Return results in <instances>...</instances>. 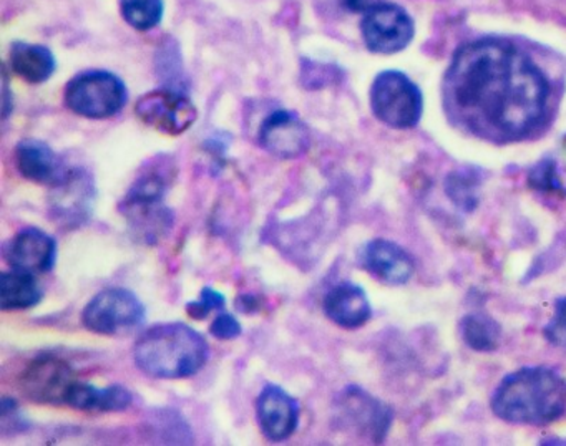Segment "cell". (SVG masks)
Segmentation results:
<instances>
[{"instance_id":"f546056e","label":"cell","mask_w":566,"mask_h":446,"mask_svg":"<svg viewBox=\"0 0 566 446\" xmlns=\"http://www.w3.org/2000/svg\"><path fill=\"white\" fill-rule=\"evenodd\" d=\"M343 4L350 12H364L366 14L370 9L384 4V0H343Z\"/></svg>"},{"instance_id":"f1b7e54d","label":"cell","mask_w":566,"mask_h":446,"mask_svg":"<svg viewBox=\"0 0 566 446\" xmlns=\"http://www.w3.org/2000/svg\"><path fill=\"white\" fill-rule=\"evenodd\" d=\"M553 164L549 167L548 163L542 164L536 168V173H532V178H536L535 187L539 188H559L558 178L553 173Z\"/></svg>"},{"instance_id":"7c38bea8","label":"cell","mask_w":566,"mask_h":446,"mask_svg":"<svg viewBox=\"0 0 566 446\" xmlns=\"http://www.w3.org/2000/svg\"><path fill=\"white\" fill-rule=\"evenodd\" d=\"M260 147L280 160H294L310 150V128L297 114L276 110L264 118L258 131Z\"/></svg>"},{"instance_id":"ffe728a7","label":"cell","mask_w":566,"mask_h":446,"mask_svg":"<svg viewBox=\"0 0 566 446\" xmlns=\"http://www.w3.org/2000/svg\"><path fill=\"white\" fill-rule=\"evenodd\" d=\"M9 64L12 72L28 84L39 85L55 74L57 62L51 49L45 45L14 42L9 51Z\"/></svg>"},{"instance_id":"52a82bcc","label":"cell","mask_w":566,"mask_h":446,"mask_svg":"<svg viewBox=\"0 0 566 446\" xmlns=\"http://www.w3.org/2000/svg\"><path fill=\"white\" fill-rule=\"evenodd\" d=\"M145 319L144 302L124 287L101 290L82 312L85 329L98 336H127L140 329Z\"/></svg>"},{"instance_id":"d6986e66","label":"cell","mask_w":566,"mask_h":446,"mask_svg":"<svg viewBox=\"0 0 566 446\" xmlns=\"http://www.w3.org/2000/svg\"><path fill=\"white\" fill-rule=\"evenodd\" d=\"M134 403V395L124 385H111L98 389L82 380H75L69 390L65 406L87 413L125 412Z\"/></svg>"},{"instance_id":"ba28073f","label":"cell","mask_w":566,"mask_h":446,"mask_svg":"<svg viewBox=\"0 0 566 446\" xmlns=\"http://www.w3.org/2000/svg\"><path fill=\"white\" fill-rule=\"evenodd\" d=\"M337 425L370 443H380L389 433L392 410L360 389L349 385L334 402Z\"/></svg>"},{"instance_id":"603a6c76","label":"cell","mask_w":566,"mask_h":446,"mask_svg":"<svg viewBox=\"0 0 566 446\" xmlns=\"http://www.w3.org/2000/svg\"><path fill=\"white\" fill-rule=\"evenodd\" d=\"M122 15L130 28L140 32L151 31L164 19V0H122Z\"/></svg>"},{"instance_id":"7402d4cb","label":"cell","mask_w":566,"mask_h":446,"mask_svg":"<svg viewBox=\"0 0 566 446\" xmlns=\"http://www.w3.org/2000/svg\"><path fill=\"white\" fill-rule=\"evenodd\" d=\"M463 342L476 352H492L499 347L502 329L483 312H473L460 320Z\"/></svg>"},{"instance_id":"7a4b0ae2","label":"cell","mask_w":566,"mask_h":446,"mask_svg":"<svg viewBox=\"0 0 566 446\" xmlns=\"http://www.w3.org/2000/svg\"><path fill=\"white\" fill-rule=\"evenodd\" d=\"M492 410L513 425H548L566 413V382L555 370L526 367L500 382Z\"/></svg>"},{"instance_id":"5b68a950","label":"cell","mask_w":566,"mask_h":446,"mask_svg":"<svg viewBox=\"0 0 566 446\" xmlns=\"http://www.w3.org/2000/svg\"><path fill=\"white\" fill-rule=\"evenodd\" d=\"M128 91L124 81L107 71H85L64 88V104L88 120H107L124 110Z\"/></svg>"},{"instance_id":"2e32d148","label":"cell","mask_w":566,"mask_h":446,"mask_svg":"<svg viewBox=\"0 0 566 446\" xmlns=\"http://www.w3.org/2000/svg\"><path fill=\"white\" fill-rule=\"evenodd\" d=\"M4 256L12 269L51 273L57 263V241L39 227H24L6 246Z\"/></svg>"},{"instance_id":"cb8c5ba5","label":"cell","mask_w":566,"mask_h":446,"mask_svg":"<svg viewBox=\"0 0 566 446\" xmlns=\"http://www.w3.org/2000/svg\"><path fill=\"white\" fill-rule=\"evenodd\" d=\"M224 307H227V297L220 290L213 289V287H203L200 299L188 302L185 310L191 319L203 320L214 310H224Z\"/></svg>"},{"instance_id":"6da1fadb","label":"cell","mask_w":566,"mask_h":446,"mask_svg":"<svg viewBox=\"0 0 566 446\" xmlns=\"http://www.w3.org/2000/svg\"><path fill=\"white\" fill-rule=\"evenodd\" d=\"M549 87L515 45L496 39L470 42L443 77V107L467 134L512 144L532 134L546 114Z\"/></svg>"},{"instance_id":"d4e9b609","label":"cell","mask_w":566,"mask_h":446,"mask_svg":"<svg viewBox=\"0 0 566 446\" xmlns=\"http://www.w3.org/2000/svg\"><path fill=\"white\" fill-rule=\"evenodd\" d=\"M543 332L549 343L566 349V297L556 300L555 312Z\"/></svg>"},{"instance_id":"30bf717a","label":"cell","mask_w":566,"mask_h":446,"mask_svg":"<svg viewBox=\"0 0 566 446\" xmlns=\"http://www.w3.org/2000/svg\"><path fill=\"white\" fill-rule=\"evenodd\" d=\"M360 34L367 51L373 54L392 55L409 47L416 28L406 9L384 2L366 12L360 22Z\"/></svg>"},{"instance_id":"9c48e42d","label":"cell","mask_w":566,"mask_h":446,"mask_svg":"<svg viewBox=\"0 0 566 446\" xmlns=\"http://www.w3.org/2000/svg\"><path fill=\"white\" fill-rule=\"evenodd\" d=\"M135 114L148 127L170 137H180L193 127L198 110L193 102L175 88H158L142 95Z\"/></svg>"},{"instance_id":"5bb4252c","label":"cell","mask_w":566,"mask_h":446,"mask_svg":"<svg viewBox=\"0 0 566 446\" xmlns=\"http://www.w3.org/2000/svg\"><path fill=\"white\" fill-rule=\"evenodd\" d=\"M14 160L19 173L25 180L42 187H61L74 170L45 141L34 140V138L18 144Z\"/></svg>"},{"instance_id":"44dd1931","label":"cell","mask_w":566,"mask_h":446,"mask_svg":"<svg viewBox=\"0 0 566 446\" xmlns=\"http://www.w3.org/2000/svg\"><path fill=\"white\" fill-rule=\"evenodd\" d=\"M42 297L44 290L34 274L12 269L0 276V307L6 312L32 309L41 304Z\"/></svg>"},{"instance_id":"9a60e30c","label":"cell","mask_w":566,"mask_h":446,"mask_svg":"<svg viewBox=\"0 0 566 446\" xmlns=\"http://www.w3.org/2000/svg\"><path fill=\"white\" fill-rule=\"evenodd\" d=\"M360 267L387 286H403L416 270V263L406 249L389 240H373L360 247Z\"/></svg>"},{"instance_id":"83f0119b","label":"cell","mask_w":566,"mask_h":446,"mask_svg":"<svg viewBox=\"0 0 566 446\" xmlns=\"http://www.w3.org/2000/svg\"><path fill=\"white\" fill-rule=\"evenodd\" d=\"M301 74H303L301 75V82L310 91L324 87V85L331 84L334 81V74L331 75V68L319 67V65L307 64L301 71Z\"/></svg>"},{"instance_id":"277c9868","label":"cell","mask_w":566,"mask_h":446,"mask_svg":"<svg viewBox=\"0 0 566 446\" xmlns=\"http://www.w3.org/2000/svg\"><path fill=\"white\" fill-rule=\"evenodd\" d=\"M175 173L171 160L165 157L151 160L118 204V211L142 243L157 244L174 227V211L165 206L164 201Z\"/></svg>"},{"instance_id":"484cf974","label":"cell","mask_w":566,"mask_h":446,"mask_svg":"<svg viewBox=\"0 0 566 446\" xmlns=\"http://www.w3.org/2000/svg\"><path fill=\"white\" fill-rule=\"evenodd\" d=\"M29 428L18 403L12 399L2 400V435H19Z\"/></svg>"},{"instance_id":"3957f363","label":"cell","mask_w":566,"mask_h":446,"mask_svg":"<svg viewBox=\"0 0 566 446\" xmlns=\"http://www.w3.org/2000/svg\"><path fill=\"white\" fill-rule=\"evenodd\" d=\"M210 359L207 339L184 322L158 323L145 330L134 347V360L145 375L180 380L197 375Z\"/></svg>"},{"instance_id":"4dcf8cb0","label":"cell","mask_w":566,"mask_h":446,"mask_svg":"<svg viewBox=\"0 0 566 446\" xmlns=\"http://www.w3.org/2000/svg\"><path fill=\"white\" fill-rule=\"evenodd\" d=\"M8 82V75L4 74V118H9L12 108H14V104H11L12 94L11 91H9Z\"/></svg>"},{"instance_id":"4fadbf2b","label":"cell","mask_w":566,"mask_h":446,"mask_svg":"<svg viewBox=\"0 0 566 446\" xmlns=\"http://www.w3.org/2000/svg\"><path fill=\"white\" fill-rule=\"evenodd\" d=\"M301 406L283 386L268 383L256 400V418L261 433L270 442H286L300 426Z\"/></svg>"},{"instance_id":"4316f807","label":"cell","mask_w":566,"mask_h":446,"mask_svg":"<svg viewBox=\"0 0 566 446\" xmlns=\"http://www.w3.org/2000/svg\"><path fill=\"white\" fill-rule=\"evenodd\" d=\"M211 336L218 340H233L238 339L243 332L240 320L233 316V314L227 312V310H220L213 322L210 326Z\"/></svg>"},{"instance_id":"8992f818","label":"cell","mask_w":566,"mask_h":446,"mask_svg":"<svg viewBox=\"0 0 566 446\" xmlns=\"http://www.w3.org/2000/svg\"><path fill=\"white\" fill-rule=\"evenodd\" d=\"M370 110L386 127L409 130L422 118V92L402 72H380L370 87Z\"/></svg>"},{"instance_id":"8fae6325","label":"cell","mask_w":566,"mask_h":446,"mask_svg":"<svg viewBox=\"0 0 566 446\" xmlns=\"http://www.w3.org/2000/svg\"><path fill=\"white\" fill-rule=\"evenodd\" d=\"M75 380L71 363L55 355H41L22 370L19 389L32 402L61 406Z\"/></svg>"},{"instance_id":"e0dca14e","label":"cell","mask_w":566,"mask_h":446,"mask_svg":"<svg viewBox=\"0 0 566 446\" xmlns=\"http://www.w3.org/2000/svg\"><path fill=\"white\" fill-rule=\"evenodd\" d=\"M54 198L51 201L52 220L64 226H78L91 216L95 190L91 174L82 168H74L71 177L61 184L52 188Z\"/></svg>"},{"instance_id":"ac0fdd59","label":"cell","mask_w":566,"mask_h":446,"mask_svg":"<svg viewBox=\"0 0 566 446\" xmlns=\"http://www.w3.org/2000/svg\"><path fill=\"white\" fill-rule=\"evenodd\" d=\"M323 309L331 322L347 330L366 326L373 317L366 290L349 280L337 284L326 294Z\"/></svg>"}]
</instances>
